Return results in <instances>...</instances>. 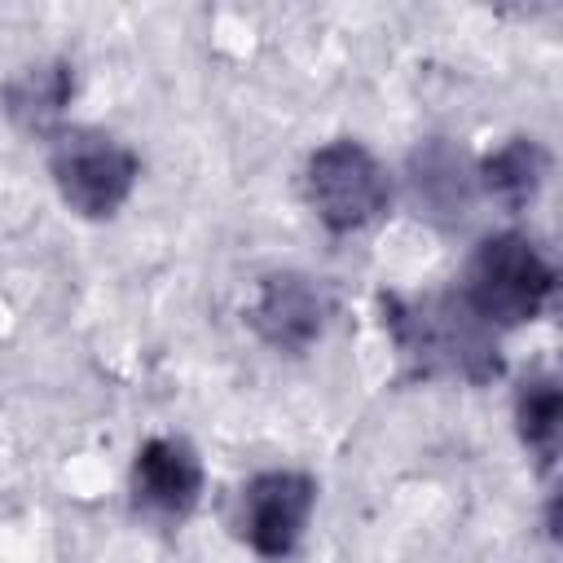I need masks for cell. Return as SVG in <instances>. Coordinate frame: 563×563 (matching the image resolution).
Here are the masks:
<instances>
[{
    "mask_svg": "<svg viewBox=\"0 0 563 563\" xmlns=\"http://www.w3.org/2000/svg\"><path fill=\"white\" fill-rule=\"evenodd\" d=\"M246 317H251L255 334L268 347L299 356L325 334V325L334 317V295L321 277L286 268V273H268L255 286V299H251Z\"/></svg>",
    "mask_w": 563,
    "mask_h": 563,
    "instance_id": "6",
    "label": "cell"
},
{
    "mask_svg": "<svg viewBox=\"0 0 563 563\" xmlns=\"http://www.w3.org/2000/svg\"><path fill=\"white\" fill-rule=\"evenodd\" d=\"M303 198L330 233H361L391 207V176L361 141H325L303 163Z\"/></svg>",
    "mask_w": 563,
    "mask_h": 563,
    "instance_id": "4",
    "label": "cell"
},
{
    "mask_svg": "<svg viewBox=\"0 0 563 563\" xmlns=\"http://www.w3.org/2000/svg\"><path fill=\"white\" fill-rule=\"evenodd\" d=\"M515 431L541 466H554L563 435V391L554 374H528L515 387Z\"/></svg>",
    "mask_w": 563,
    "mask_h": 563,
    "instance_id": "10",
    "label": "cell"
},
{
    "mask_svg": "<svg viewBox=\"0 0 563 563\" xmlns=\"http://www.w3.org/2000/svg\"><path fill=\"white\" fill-rule=\"evenodd\" d=\"M70 97H75V70L66 62H57V57L22 66L4 84V110H9V119L18 128L44 132V136H53V132L66 128L62 114H66Z\"/></svg>",
    "mask_w": 563,
    "mask_h": 563,
    "instance_id": "8",
    "label": "cell"
},
{
    "mask_svg": "<svg viewBox=\"0 0 563 563\" xmlns=\"http://www.w3.org/2000/svg\"><path fill=\"white\" fill-rule=\"evenodd\" d=\"M202 457L185 435H150L132 457V497L154 519H185L202 501Z\"/></svg>",
    "mask_w": 563,
    "mask_h": 563,
    "instance_id": "7",
    "label": "cell"
},
{
    "mask_svg": "<svg viewBox=\"0 0 563 563\" xmlns=\"http://www.w3.org/2000/svg\"><path fill=\"white\" fill-rule=\"evenodd\" d=\"M383 321L391 325L400 356L413 361L418 374H449L466 383L497 378V330H488L462 295H422V299H387Z\"/></svg>",
    "mask_w": 563,
    "mask_h": 563,
    "instance_id": "1",
    "label": "cell"
},
{
    "mask_svg": "<svg viewBox=\"0 0 563 563\" xmlns=\"http://www.w3.org/2000/svg\"><path fill=\"white\" fill-rule=\"evenodd\" d=\"M317 510V479L303 471H260L238 497V537L260 559H286Z\"/></svg>",
    "mask_w": 563,
    "mask_h": 563,
    "instance_id": "5",
    "label": "cell"
},
{
    "mask_svg": "<svg viewBox=\"0 0 563 563\" xmlns=\"http://www.w3.org/2000/svg\"><path fill=\"white\" fill-rule=\"evenodd\" d=\"M488 330H515L537 321L554 299V264L537 238L506 229L475 246L466 282L457 290Z\"/></svg>",
    "mask_w": 563,
    "mask_h": 563,
    "instance_id": "2",
    "label": "cell"
},
{
    "mask_svg": "<svg viewBox=\"0 0 563 563\" xmlns=\"http://www.w3.org/2000/svg\"><path fill=\"white\" fill-rule=\"evenodd\" d=\"M48 176L75 216L110 220L132 198L141 158L101 128H62L48 136Z\"/></svg>",
    "mask_w": 563,
    "mask_h": 563,
    "instance_id": "3",
    "label": "cell"
},
{
    "mask_svg": "<svg viewBox=\"0 0 563 563\" xmlns=\"http://www.w3.org/2000/svg\"><path fill=\"white\" fill-rule=\"evenodd\" d=\"M545 176H550V154L541 150L537 136H510L479 163V189L506 211H523L541 194Z\"/></svg>",
    "mask_w": 563,
    "mask_h": 563,
    "instance_id": "9",
    "label": "cell"
}]
</instances>
